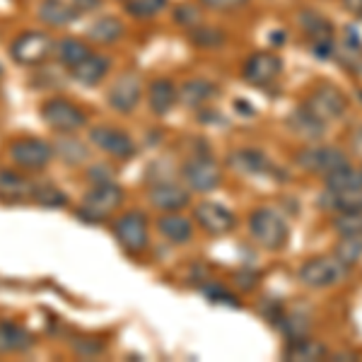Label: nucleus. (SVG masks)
<instances>
[{"mask_svg": "<svg viewBox=\"0 0 362 362\" xmlns=\"http://www.w3.org/2000/svg\"><path fill=\"white\" fill-rule=\"evenodd\" d=\"M249 232H251V237L266 249H280L290 237L288 223L271 208H259L251 213Z\"/></svg>", "mask_w": 362, "mask_h": 362, "instance_id": "obj_1", "label": "nucleus"}, {"mask_svg": "<svg viewBox=\"0 0 362 362\" xmlns=\"http://www.w3.org/2000/svg\"><path fill=\"white\" fill-rule=\"evenodd\" d=\"M121 198H124V191L114 184V181H102V184H95L87 196L83 198V208H80V215L87 220H104L107 215H112L116 208H119Z\"/></svg>", "mask_w": 362, "mask_h": 362, "instance_id": "obj_2", "label": "nucleus"}, {"mask_svg": "<svg viewBox=\"0 0 362 362\" xmlns=\"http://www.w3.org/2000/svg\"><path fill=\"white\" fill-rule=\"evenodd\" d=\"M42 116L46 124L54 128V131L63 133V136H70V133H75L78 128H83L87 124V116L83 109L61 97L49 99L42 107Z\"/></svg>", "mask_w": 362, "mask_h": 362, "instance_id": "obj_3", "label": "nucleus"}, {"mask_svg": "<svg viewBox=\"0 0 362 362\" xmlns=\"http://www.w3.org/2000/svg\"><path fill=\"white\" fill-rule=\"evenodd\" d=\"M343 273H346V266L336 256H314V259L305 261V266L300 268V280L307 288L321 290L341 283Z\"/></svg>", "mask_w": 362, "mask_h": 362, "instance_id": "obj_4", "label": "nucleus"}, {"mask_svg": "<svg viewBox=\"0 0 362 362\" xmlns=\"http://www.w3.org/2000/svg\"><path fill=\"white\" fill-rule=\"evenodd\" d=\"M181 174H184L189 189L198 191V194H208V191L218 189L220 181H223V169L208 155H198L194 160H189L181 169Z\"/></svg>", "mask_w": 362, "mask_h": 362, "instance_id": "obj_5", "label": "nucleus"}, {"mask_svg": "<svg viewBox=\"0 0 362 362\" xmlns=\"http://www.w3.org/2000/svg\"><path fill=\"white\" fill-rule=\"evenodd\" d=\"M51 51H54V42L44 32H27L15 39L10 54L22 66H39L51 56Z\"/></svg>", "mask_w": 362, "mask_h": 362, "instance_id": "obj_6", "label": "nucleus"}, {"mask_svg": "<svg viewBox=\"0 0 362 362\" xmlns=\"http://www.w3.org/2000/svg\"><path fill=\"white\" fill-rule=\"evenodd\" d=\"M305 107L314 116H319L321 121H334L346 114L348 102H346V97H343V92L336 90L334 85H321L319 90H314V95L309 97V102Z\"/></svg>", "mask_w": 362, "mask_h": 362, "instance_id": "obj_7", "label": "nucleus"}, {"mask_svg": "<svg viewBox=\"0 0 362 362\" xmlns=\"http://www.w3.org/2000/svg\"><path fill=\"white\" fill-rule=\"evenodd\" d=\"M114 235L128 251H143L148 247V220L143 213H126L114 223Z\"/></svg>", "mask_w": 362, "mask_h": 362, "instance_id": "obj_8", "label": "nucleus"}, {"mask_svg": "<svg viewBox=\"0 0 362 362\" xmlns=\"http://www.w3.org/2000/svg\"><path fill=\"white\" fill-rule=\"evenodd\" d=\"M297 165L302 169H307V172L312 174H329L334 172V169L348 165V157L343 150L338 148H305L300 155H297Z\"/></svg>", "mask_w": 362, "mask_h": 362, "instance_id": "obj_9", "label": "nucleus"}, {"mask_svg": "<svg viewBox=\"0 0 362 362\" xmlns=\"http://www.w3.org/2000/svg\"><path fill=\"white\" fill-rule=\"evenodd\" d=\"M194 218L196 223L208 232V235H227L230 230H235V215L227 210L223 203H213V201H203L198 203L194 210Z\"/></svg>", "mask_w": 362, "mask_h": 362, "instance_id": "obj_10", "label": "nucleus"}, {"mask_svg": "<svg viewBox=\"0 0 362 362\" xmlns=\"http://www.w3.org/2000/svg\"><path fill=\"white\" fill-rule=\"evenodd\" d=\"M280 73H283V61L276 54H268V51L254 54L244 63V80L256 87L271 85Z\"/></svg>", "mask_w": 362, "mask_h": 362, "instance_id": "obj_11", "label": "nucleus"}, {"mask_svg": "<svg viewBox=\"0 0 362 362\" xmlns=\"http://www.w3.org/2000/svg\"><path fill=\"white\" fill-rule=\"evenodd\" d=\"M13 162L25 169H42L51 160V145L39 138H22L10 148Z\"/></svg>", "mask_w": 362, "mask_h": 362, "instance_id": "obj_12", "label": "nucleus"}, {"mask_svg": "<svg viewBox=\"0 0 362 362\" xmlns=\"http://www.w3.org/2000/svg\"><path fill=\"white\" fill-rule=\"evenodd\" d=\"M90 140L97 145L99 150L119 157V160H126V157L136 155V143L131 140V136H126L124 131H119V128L99 126L90 133Z\"/></svg>", "mask_w": 362, "mask_h": 362, "instance_id": "obj_13", "label": "nucleus"}, {"mask_svg": "<svg viewBox=\"0 0 362 362\" xmlns=\"http://www.w3.org/2000/svg\"><path fill=\"white\" fill-rule=\"evenodd\" d=\"M230 165L235 167L237 172L249 174V177H271V174H278V167L273 165L261 150H254V148H242V150H237V153H232Z\"/></svg>", "mask_w": 362, "mask_h": 362, "instance_id": "obj_14", "label": "nucleus"}, {"mask_svg": "<svg viewBox=\"0 0 362 362\" xmlns=\"http://www.w3.org/2000/svg\"><path fill=\"white\" fill-rule=\"evenodd\" d=\"M140 95H143L140 80L136 75L128 73V75H121V78L112 85V90H109V104H112L116 112L128 114L136 109V104L140 102Z\"/></svg>", "mask_w": 362, "mask_h": 362, "instance_id": "obj_15", "label": "nucleus"}, {"mask_svg": "<svg viewBox=\"0 0 362 362\" xmlns=\"http://www.w3.org/2000/svg\"><path fill=\"white\" fill-rule=\"evenodd\" d=\"M191 201V194L184 189V186L174 184V181H160L150 189V203L160 210H167V213H177V210L186 208Z\"/></svg>", "mask_w": 362, "mask_h": 362, "instance_id": "obj_16", "label": "nucleus"}, {"mask_svg": "<svg viewBox=\"0 0 362 362\" xmlns=\"http://www.w3.org/2000/svg\"><path fill=\"white\" fill-rule=\"evenodd\" d=\"M319 206L331 213H362V191H331L319 196Z\"/></svg>", "mask_w": 362, "mask_h": 362, "instance_id": "obj_17", "label": "nucleus"}, {"mask_svg": "<svg viewBox=\"0 0 362 362\" xmlns=\"http://www.w3.org/2000/svg\"><path fill=\"white\" fill-rule=\"evenodd\" d=\"M288 126L295 136L305 140H319L326 133V121H321L319 116H314L307 107H300L297 112L288 119Z\"/></svg>", "mask_w": 362, "mask_h": 362, "instance_id": "obj_18", "label": "nucleus"}, {"mask_svg": "<svg viewBox=\"0 0 362 362\" xmlns=\"http://www.w3.org/2000/svg\"><path fill=\"white\" fill-rule=\"evenodd\" d=\"M109 73V58L99 54H87L78 66H73V78L83 85H97L107 78Z\"/></svg>", "mask_w": 362, "mask_h": 362, "instance_id": "obj_19", "label": "nucleus"}, {"mask_svg": "<svg viewBox=\"0 0 362 362\" xmlns=\"http://www.w3.org/2000/svg\"><path fill=\"white\" fill-rule=\"evenodd\" d=\"M34 186L20 172H0V201L20 203L32 198Z\"/></svg>", "mask_w": 362, "mask_h": 362, "instance_id": "obj_20", "label": "nucleus"}, {"mask_svg": "<svg viewBox=\"0 0 362 362\" xmlns=\"http://www.w3.org/2000/svg\"><path fill=\"white\" fill-rule=\"evenodd\" d=\"M80 10L75 5L66 3V0H42L39 3V17L51 27H66L78 17Z\"/></svg>", "mask_w": 362, "mask_h": 362, "instance_id": "obj_21", "label": "nucleus"}, {"mask_svg": "<svg viewBox=\"0 0 362 362\" xmlns=\"http://www.w3.org/2000/svg\"><path fill=\"white\" fill-rule=\"evenodd\" d=\"M157 230H160V235L165 239H169V242L184 244V242H189V239H191L194 227H191V220H186L184 215L167 213V215H162V218L157 220Z\"/></svg>", "mask_w": 362, "mask_h": 362, "instance_id": "obj_22", "label": "nucleus"}, {"mask_svg": "<svg viewBox=\"0 0 362 362\" xmlns=\"http://www.w3.org/2000/svg\"><path fill=\"white\" fill-rule=\"evenodd\" d=\"M148 99H150V109H153L155 114L162 116V114H167L169 109L174 107V102L179 99V92H177V87H174L172 80L160 78V80H155V83L150 85Z\"/></svg>", "mask_w": 362, "mask_h": 362, "instance_id": "obj_23", "label": "nucleus"}, {"mask_svg": "<svg viewBox=\"0 0 362 362\" xmlns=\"http://www.w3.org/2000/svg\"><path fill=\"white\" fill-rule=\"evenodd\" d=\"M326 346L319 341H312L307 336H300V338H290V346L285 348V358L288 360H295V362H305V360H321L326 358Z\"/></svg>", "mask_w": 362, "mask_h": 362, "instance_id": "obj_24", "label": "nucleus"}, {"mask_svg": "<svg viewBox=\"0 0 362 362\" xmlns=\"http://www.w3.org/2000/svg\"><path fill=\"white\" fill-rule=\"evenodd\" d=\"M218 95V87L213 83H208V80H186L184 85H181L179 90V99L186 104V107H201V104H206L208 99H213Z\"/></svg>", "mask_w": 362, "mask_h": 362, "instance_id": "obj_25", "label": "nucleus"}, {"mask_svg": "<svg viewBox=\"0 0 362 362\" xmlns=\"http://www.w3.org/2000/svg\"><path fill=\"white\" fill-rule=\"evenodd\" d=\"M326 189L331 191H362V169L343 165L326 174Z\"/></svg>", "mask_w": 362, "mask_h": 362, "instance_id": "obj_26", "label": "nucleus"}, {"mask_svg": "<svg viewBox=\"0 0 362 362\" xmlns=\"http://www.w3.org/2000/svg\"><path fill=\"white\" fill-rule=\"evenodd\" d=\"M300 25L307 32V37L314 42H326V39L334 37V25H331L326 17H321L314 10H302L300 13Z\"/></svg>", "mask_w": 362, "mask_h": 362, "instance_id": "obj_27", "label": "nucleus"}, {"mask_svg": "<svg viewBox=\"0 0 362 362\" xmlns=\"http://www.w3.org/2000/svg\"><path fill=\"white\" fill-rule=\"evenodd\" d=\"M32 346V336L17 324H0V350L3 353H17Z\"/></svg>", "mask_w": 362, "mask_h": 362, "instance_id": "obj_28", "label": "nucleus"}, {"mask_svg": "<svg viewBox=\"0 0 362 362\" xmlns=\"http://www.w3.org/2000/svg\"><path fill=\"white\" fill-rule=\"evenodd\" d=\"M121 32H124V25H121L119 20H114V17H102V20H97L95 25L90 27V39L97 44H114L116 39L121 37Z\"/></svg>", "mask_w": 362, "mask_h": 362, "instance_id": "obj_29", "label": "nucleus"}, {"mask_svg": "<svg viewBox=\"0 0 362 362\" xmlns=\"http://www.w3.org/2000/svg\"><path fill=\"white\" fill-rule=\"evenodd\" d=\"M56 54L63 63H66V66L73 68V66H78L87 54H90V49H87V44L80 42V39H61L56 46Z\"/></svg>", "mask_w": 362, "mask_h": 362, "instance_id": "obj_30", "label": "nucleus"}, {"mask_svg": "<svg viewBox=\"0 0 362 362\" xmlns=\"http://www.w3.org/2000/svg\"><path fill=\"white\" fill-rule=\"evenodd\" d=\"M360 256H362V232L360 235H343L341 244L336 247V259L348 268V266H353Z\"/></svg>", "mask_w": 362, "mask_h": 362, "instance_id": "obj_31", "label": "nucleus"}, {"mask_svg": "<svg viewBox=\"0 0 362 362\" xmlns=\"http://www.w3.org/2000/svg\"><path fill=\"white\" fill-rule=\"evenodd\" d=\"M32 198L44 208H63V206H66V201H68L66 194H63V191H58L56 186H51V184L34 186Z\"/></svg>", "mask_w": 362, "mask_h": 362, "instance_id": "obj_32", "label": "nucleus"}, {"mask_svg": "<svg viewBox=\"0 0 362 362\" xmlns=\"http://www.w3.org/2000/svg\"><path fill=\"white\" fill-rule=\"evenodd\" d=\"M56 150H58V155H61L63 160L70 162V165H78V162H83L87 157V148L75 138H58Z\"/></svg>", "mask_w": 362, "mask_h": 362, "instance_id": "obj_33", "label": "nucleus"}, {"mask_svg": "<svg viewBox=\"0 0 362 362\" xmlns=\"http://www.w3.org/2000/svg\"><path fill=\"white\" fill-rule=\"evenodd\" d=\"M167 5V0H128L126 10L133 17H140V20H148V17H155L162 8Z\"/></svg>", "mask_w": 362, "mask_h": 362, "instance_id": "obj_34", "label": "nucleus"}, {"mask_svg": "<svg viewBox=\"0 0 362 362\" xmlns=\"http://www.w3.org/2000/svg\"><path fill=\"white\" fill-rule=\"evenodd\" d=\"M278 326L285 331L288 338H300V336H307V329H309V321L307 317H300V314H283V319L278 321Z\"/></svg>", "mask_w": 362, "mask_h": 362, "instance_id": "obj_35", "label": "nucleus"}, {"mask_svg": "<svg viewBox=\"0 0 362 362\" xmlns=\"http://www.w3.org/2000/svg\"><path fill=\"white\" fill-rule=\"evenodd\" d=\"M334 227L341 235H360L362 232V213H343L334 220Z\"/></svg>", "mask_w": 362, "mask_h": 362, "instance_id": "obj_36", "label": "nucleus"}, {"mask_svg": "<svg viewBox=\"0 0 362 362\" xmlns=\"http://www.w3.org/2000/svg\"><path fill=\"white\" fill-rule=\"evenodd\" d=\"M191 39L198 44V46H220L225 42V34L220 29H194Z\"/></svg>", "mask_w": 362, "mask_h": 362, "instance_id": "obj_37", "label": "nucleus"}, {"mask_svg": "<svg viewBox=\"0 0 362 362\" xmlns=\"http://www.w3.org/2000/svg\"><path fill=\"white\" fill-rule=\"evenodd\" d=\"M201 3L210 10H235V8H242L249 0H201Z\"/></svg>", "mask_w": 362, "mask_h": 362, "instance_id": "obj_38", "label": "nucleus"}, {"mask_svg": "<svg viewBox=\"0 0 362 362\" xmlns=\"http://www.w3.org/2000/svg\"><path fill=\"white\" fill-rule=\"evenodd\" d=\"M208 297L213 302H220V305H235L237 307V297L235 295H230L227 290L223 288H213V290H208Z\"/></svg>", "mask_w": 362, "mask_h": 362, "instance_id": "obj_39", "label": "nucleus"}, {"mask_svg": "<svg viewBox=\"0 0 362 362\" xmlns=\"http://www.w3.org/2000/svg\"><path fill=\"white\" fill-rule=\"evenodd\" d=\"M314 54L319 58H331L334 56V42L331 39H326V42H314Z\"/></svg>", "mask_w": 362, "mask_h": 362, "instance_id": "obj_40", "label": "nucleus"}, {"mask_svg": "<svg viewBox=\"0 0 362 362\" xmlns=\"http://www.w3.org/2000/svg\"><path fill=\"white\" fill-rule=\"evenodd\" d=\"M177 20L179 22H184V25H196L198 22V15H196V10L194 8H179V13H177Z\"/></svg>", "mask_w": 362, "mask_h": 362, "instance_id": "obj_41", "label": "nucleus"}, {"mask_svg": "<svg viewBox=\"0 0 362 362\" xmlns=\"http://www.w3.org/2000/svg\"><path fill=\"white\" fill-rule=\"evenodd\" d=\"M75 3V8L78 10H95V8H99V3L102 0H73Z\"/></svg>", "mask_w": 362, "mask_h": 362, "instance_id": "obj_42", "label": "nucleus"}, {"mask_svg": "<svg viewBox=\"0 0 362 362\" xmlns=\"http://www.w3.org/2000/svg\"><path fill=\"white\" fill-rule=\"evenodd\" d=\"M343 5H346V10L355 15H362V0H343Z\"/></svg>", "mask_w": 362, "mask_h": 362, "instance_id": "obj_43", "label": "nucleus"}, {"mask_svg": "<svg viewBox=\"0 0 362 362\" xmlns=\"http://www.w3.org/2000/svg\"><path fill=\"white\" fill-rule=\"evenodd\" d=\"M237 107H239V114H244V116L254 114V107H251L249 102H242V99H237Z\"/></svg>", "mask_w": 362, "mask_h": 362, "instance_id": "obj_44", "label": "nucleus"}, {"mask_svg": "<svg viewBox=\"0 0 362 362\" xmlns=\"http://www.w3.org/2000/svg\"><path fill=\"white\" fill-rule=\"evenodd\" d=\"M353 148H355V153H358L362 157V128L358 133H355V138H353Z\"/></svg>", "mask_w": 362, "mask_h": 362, "instance_id": "obj_45", "label": "nucleus"}, {"mask_svg": "<svg viewBox=\"0 0 362 362\" xmlns=\"http://www.w3.org/2000/svg\"><path fill=\"white\" fill-rule=\"evenodd\" d=\"M0 75H3V66H0Z\"/></svg>", "mask_w": 362, "mask_h": 362, "instance_id": "obj_46", "label": "nucleus"}]
</instances>
